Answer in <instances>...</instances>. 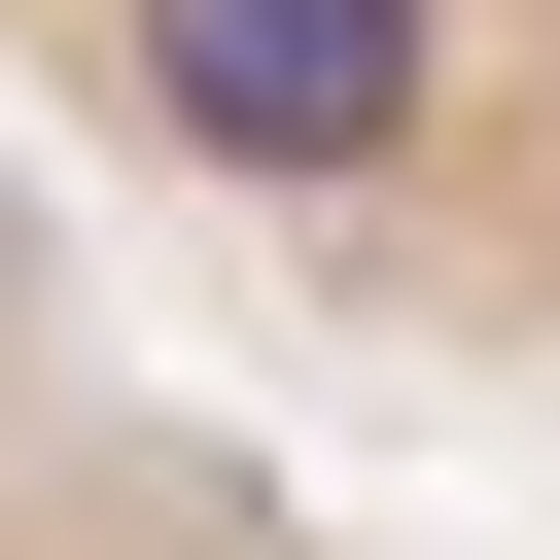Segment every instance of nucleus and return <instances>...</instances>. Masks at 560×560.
<instances>
[{
  "mask_svg": "<svg viewBox=\"0 0 560 560\" xmlns=\"http://www.w3.org/2000/svg\"><path fill=\"white\" fill-rule=\"evenodd\" d=\"M0 105L245 315L560 420V0H0Z\"/></svg>",
  "mask_w": 560,
  "mask_h": 560,
  "instance_id": "f257e3e1",
  "label": "nucleus"
},
{
  "mask_svg": "<svg viewBox=\"0 0 560 560\" xmlns=\"http://www.w3.org/2000/svg\"><path fill=\"white\" fill-rule=\"evenodd\" d=\"M0 560H385L175 315H140V245H105V175L0 105Z\"/></svg>",
  "mask_w": 560,
  "mask_h": 560,
  "instance_id": "f03ea898",
  "label": "nucleus"
}]
</instances>
